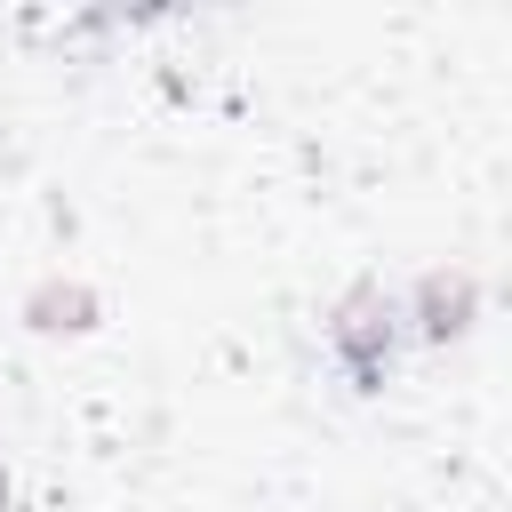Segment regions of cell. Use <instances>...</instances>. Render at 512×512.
Listing matches in <instances>:
<instances>
[{
  "instance_id": "cell-1",
  "label": "cell",
  "mask_w": 512,
  "mask_h": 512,
  "mask_svg": "<svg viewBox=\"0 0 512 512\" xmlns=\"http://www.w3.org/2000/svg\"><path fill=\"white\" fill-rule=\"evenodd\" d=\"M320 352H328V368L344 376V392H384L392 368H400V352H408L400 288H384V280L344 288V296L328 304V320H320Z\"/></svg>"
},
{
  "instance_id": "cell-2",
  "label": "cell",
  "mask_w": 512,
  "mask_h": 512,
  "mask_svg": "<svg viewBox=\"0 0 512 512\" xmlns=\"http://www.w3.org/2000/svg\"><path fill=\"white\" fill-rule=\"evenodd\" d=\"M472 320H480V280H472L464 264H432V272H416V280L400 288V328H408V344H424V352L464 344Z\"/></svg>"
},
{
  "instance_id": "cell-3",
  "label": "cell",
  "mask_w": 512,
  "mask_h": 512,
  "mask_svg": "<svg viewBox=\"0 0 512 512\" xmlns=\"http://www.w3.org/2000/svg\"><path fill=\"white\" fill-rule=\"evenodd\" d=\"M88 312H96V296H88L80 280H40V288L24 296V320H32L40 336H56V328H88Z\"/></svg>"
},
{
  "instance_id": "cell-4",
  "label": "cell",
  "mask_w": 512,
  "mask_h": 512,
  "mask_svg": "<svg viewBox=\"0 0 512 512\" xmlns=\"http://www.w3.org/2000/svg\"><path fill=\"white\" fill-rule=\"evenodd\" d=\"M8 504H16V488H8V464H0V512H8Z\"/></svg>"
}]
</instances>
